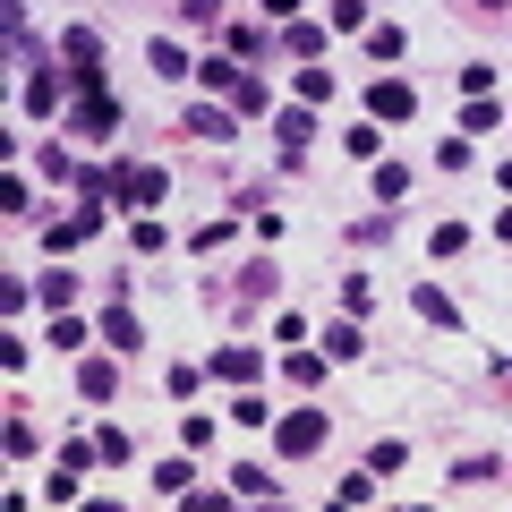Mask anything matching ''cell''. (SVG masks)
<instances>
[{"label": "cell", "instance_id": "d6986e66", "mask_svg": "<svg viewBox=\"0 0 512 512\" xmlns=\"http://www.w3.org/2000/svg\"><path fill=\"white\" fill-rule=\"evenodd\" d=\"M231 495H256V504H274V495H282L274 461H239V470H231Z\"/></svg>", "mask_w": 512, "mask_h": 512}, {"label": "cell", "instance_id": "603a6c76", "mask_svg": "<svg viewBox=\"0 0 512 512\" xmlns=\"http://www.w3.org/2000/svg\"><path fill=\"white\" fill-rule=\"evenodd\" d=\"M239 77H248V69H239L231 52H214V60H197V86H205V94H222V103H231V86H239Z\"/></svg>", "mask_w": 512, "mask_h": 512}, {"label": "cell", "instance_id": "7a4b0ae2", "mask_svg": "<svg viewBox=\"0 0 512 512\" xmlns=\"http://www.w3.org/2000/svg\"><path fill=\"white\" fill-rule=\"evenodd\" d=\"M111 128H120V94H111V86H94V94H77V103H69V137L103 146Z\"/></svg>", "mask_w": 512, "mask_h": 512}, {"label": "cell", "instance_id": "2e32d148", "mask_svg": "<svg viewBox=\"0 0 512 512\" xmlns=\"http://www.w3.org/2000/svg\"><path fill=\"white\" fill-rule=\"evenodd\" d=\"M282 291V265L274 256H248V265H239V308H256V299H274Z\"/></svg>", "mask_w": 512, "mask_h": 512}, {"label": "cell", "instance_id": "7bdbcfd3", "mask_svg": "<svg viewBox=\"0 0 512 512\" xmlns=\"http://www.w3.org/2000/svg\"><path fill=\"white\" fill-rule=\"evenodd\" d=\"M470 248V231H461V222H436V231H427V256H461Z\"/></svg>", "mask_w": 512, "mask_h": 512}, {"label": "cell", "instance_id": "f6af8a7d", "mask_svg": "<svg viewBox=\"0 0 512 512\" xmlns=\"http://www.w3.org/2000/svg\"><path fill=\"white\" fill-rule=\"evenodd\" d=\"M342 146L359 154V163H376V154H384V137H376V120H359V128H350V137H342Z\"/></svg>", "mask_w": 512, "mask_h": 512}, {"label": "cell", "instance_id": "f1b7e54d", "mask_svg": "<svg viewBox=\"0 0 512 512\" xmlns=\"http://www.w3.org/2000/svg\"><path fill=\"white\" fill-rule=\"evenodd\" d=\"M325 26L333 35H367L376 18H367V0H325Z\"/></svg>", "mask_w": 512, "mask_h": 512}, {"label": "cell", "instance_id": "f546056e", "mask_svg": "<svg viewBox=\"0 0 512 512\" xmlns=\"http://www.w3.org/2000/svg\"><path fill=\"white\" fill-rule=\"evenodd\" d=\"M128 248H137V256H163V248H171L163 214H137V222H128Z\"/></svg>", "mask_w": 512, "mask_h": 512}, {"label": "cell", "instance_id": "d4e9b609", "mask_svg": "<svg viewBox=\"0 0 512 512\" xmlns=\"http://www.w3.org/2000/svg\"><path fill=\"white\" fill-rule=\"evenodd\" d=\"M282 367H291V384H299V393H316L333 359H325V350H308V342H299V350H291V359H282Z\"/></svg>", "mask_w": 512, "mask_h": 512}, {"label": "cell", "instance_id": "60d3db41", "mask_svg": "<svg viewBox=\"0 0 512 512\" xmlns=\"http://www.w3.org/2000/svg\"><path fill=\"white\" fill-rule=\"evenodd\" d=\"M94 453H103V470H120V461H128V453H137V444H128V436H120V427H94Z\"/></svg>", "mask_w": 512, "mask_h": 512}, {"label": "cell", "instance_id": "ee69618b", "mask_svg": "<svg viewBox=\"0 0 512 512\" xmlns=\"http://www.w3.org/2000/svg\"><path fill=\"white\" fill-rule=\"evenodd\" d=\"M35 171H43V180H77V163H69V146H35Z\"/></svg>", "mask_w": 512, "mask_h": 512}, {"label": "cell", "instance_id": "e0dca14e", "mask_svg": "<svg viewBox=\"0 0 512 512\" xmlns=\"http://www.w3.org/2000/svg\"><path fill=\"white\" fill-rule=\"evenodd\" d=\"M103 350H120V359H128V350H146V325H137V316H128L120 299L103 308Z\"/></svg>", "mask_w": 512, "mask_h": 512}, {"label": "cell", "instance_id": "d6a6232c", "mask_svg": "<svg viewBox=\"0 0 512 512\" xmlns=\"http://www.w3.org/2000/svg\"><path fill=\"white\" fill-rule=\"evenodd\" d=\"M487 478H504V461H495V453H461L453 461V487H487Z\"/></svg>", "mask_w": 512, "mask_h": 512}, {"label": "cell", "instance_id": "cb8c5ba5", "mask_svg": "<svg viewBox=\"0 0 512 512\" xmlns=\"http://www.w3.org/2000/svg\"><path fill=\"white\" fill-rule=\"evenodd\" d=\"M0 205H9V222H35L43 205H35V188H26V171L9 163V180H0Z\"/></svg>", "mask_w": 512, "mask_h": 512}, {"label": "cell", "instance_id": "9c48e42d", "mask_svg": "<svg viewBox=\"0 0 512 512\" xmlns=\"http://www.w3.org/2000/svg\"><path fill=\"white\" fill-rule=\"evenodd\" d=\"M316 103H291V111H274V137H282V171H299L308 163V137H316V120H308Z\"/></svg>", "mask_w": 512, "mask_h": 512}, {"label": "cell", "instance_id": "7dc6e473", "mask_svg": "<svg viewBox=\"0 0 512 512\" xmlns=\"http://www.w3.org/2000/svg\"><path fill=\"white\" fill-rule=\"evenodd\" d=\"M77 478H86V470H60V478H43V504H77V495H86Z\"/></svg>", "mask_w": 512, "mask_h": 512}, {"label": "cell", "instance_id": "44dd1931", "mask_svg": "<svg viewBox=\"0 0 512 512\" xmlns=\"http://www.w3.org/2000/svg\"><path fill=\"white\" fill-rule=\"evenodd\" d=\"M487 128H504V103L495 94H461V137H487Z\"/></svg>", "mask_w": 512, "mask_h": 512}, {"label": "cell", "instance_id": "836d02e7", "mask_svg": "<svg viewBox=\"0 0 512 512\" xmlns=\"http://www.w3.org/2000/svg\"><path fill=\"white\" fill-rule=\"evenodd\" d=\"M43 342H52V350H69V359H77V350H86L94 333L77 325V308H60V316H52V333H43Z\"/></svg>", "mask_w": 512, "mask_h": 512}, {"label": "cell", "instance_id": "30bf717a", "mask_svg": "<svg viewBox=\"0 0 512 512\" xmlns=\"http://www.w3.org/2000/svg\"><path fill=\"white\" fill-rule=\"evenodd\" d=\"M60 86H77V77H69V69H52V60H43V69H26V86H18V103L35 111V120H52V111H60Z\"/></svg>", "mask_w": 512, "mask_h": 512}, {"label": "cell", "instance_id": "9a60e30c", "mask_svg": "<svg viewBox=\"0 0 512 512\" xmlns=\"http://www.w3.org/2000/svg\"><path fill=\"white\" fill-rule=\"evenodd\" d=\"M77 197H86V205H120V163H77Z\"/></svg>", "mask_w": 512, "mask_h": 512}, {"label": "cell", "instance_id": "7c38bea8", "mask_svg": "<svg viewBox=\"0 0 512 512\" xmlns=\"http://www.w3.org/2000/svg\"><path fill=\"white\" fill-rule=\"evenodd\" d=\"M222 52H231V60H274L282 52V35H274V26H222Z\"/></svg>", "mask_w": 512, "mask_h": 512}, {"label": "cell", "instance_id": "d590c367", "mask_svg": "<svg viewBox=\"0 0 512 512\" xmlns=\"http://www.w3.org/2000/svg\"><path fill=\"white\" fill-rule=\"evenodd\" d=\"M410 197V171L402 163H384V154H376V205H402Z\"/></svg>", "mask_w": 512, "mask_h": 512}, {"label": "cell", "instance_id": "8fae6325", "mask_svg": "<svg viewBox=\"0 0 512 512\" xmlns=\"http://www.w3.org/2000/svg\"><path fill=\"white\" fill-rule=\"evenodd\" d=\"M146 60H154V77H163V86H197V52H188V43L154 35V43H146Z\"/></svg>", "mask_w": 512, "mask_h": 512}, {"label": "cell", "instance_id": "ffe728a7", "mask_svg": "<svg viewBox=\"0 0 512 512\" xmlns=\"http://www.w3.org/2000/svg\"><path fill=\"white\" fill-rule=\"evenodd\" d=\"M410 308H419V325H444V333H461V308L436 291V282H419V291H410Z\"/></svg>", "mask_w": 512, "mask_h": 512}, {"label": "cell", "instance_id": "bcb514c9", "mask_svg": "<svg viewBox=\"0 0 512 512\" xmlns=\"http://www.w3.org/2000/svg\"><path fill=\"white\" fill-rule=\"evenodd\" d=\"M26 299H35V282H26V274L0 282V316H26Z\"/></svg>", "mask_w": 512, "mask_h": 512}, {"label": "cell", "instance_id": "484cf974", "mask_svg": "<svg viewBox=\"0 0 512 512\" xmlns=\"http://www.w3.org/2000/svg\"><path fill=\"white\" fill-rule=\"evenodd\" d=\"M291 94H299V103H333V69L299 60V69H291Z\"/></svg>", "mask_w": 512, "mask_h": 512}, {"label": "cell", "instance_id": "277c9868", "mask_svg": "<svg viewBox=\"0 0 512 512\" xmlns=\"http://www.w3.org/2000/svg\"><path fill=\"white\" fill-rule=\"evenodd\" d=\"M316 444H325V410H291V419H274V453L282 461H308Z\"/></svg>", "mask_w": 512, "mask_h": 512}, {"label": "cell", "instance_id": "f907efd6", "mask_svg": "<svg viewBox=\"0 0 512 512\" xmlns=\"http://www.w3.org/2000/svg\"><path fill=\"white\" fill-rule=\"evenodd\" d=\"M333 495H342V504H367V495H376V470H350V478H342Z\"/></svg>", "mask_w": 512, "mask_h": 512}, {"label": "cell", "instance_id": "9f6ffc18", "mask_svg": "<svg viewBox=\"0 0 512 512\" xmlns=\"http://www.w3.org/2000/svg\"><path fill=\"white\" fill-rule=\"evenodd\" d=\"M495 188H504V197H512V154H504V163H495Z\"/></svg>", "mask_w": 512, "mask_h": 512}, {"label": "cell", "instance_id": "816d5d0a", "mask_svg": "<svg viewBox=\"0 0 512 512\" xmlns=\"http://www.w3.org/2000/svg\"><path fill=\"white\" fill-rule=\"evenodd\" d=\"M461 94H495V60H470L461 69Z\"/></svg>", "mask_w": 512, "mask_h": 512}, {"label": "cell", "instance_id": "52a82bcc", "mask_svg": "<svg viewBox=\"0 0 512 512\" xmlns=\"http://www.w3.org/2000/svg\"><path fill=\"white\" fill-rule=\"evenodd\" d=\"M103 214H111V205H86V197H77V214L43 222V248H52V256H69L77 239H94V231H103Z\"/></svg>", "mask_w": 512, "mask_h": 512}, {"label": "cell", "instance_id": "4dcf8cb0", "mask_svg": "<svg viewBox=\"0 0 512 512\" xmlns=\"http://www.w3.org/2000/svg\"><path fill=\"white\" fill-rule=\"evenodd\" d=\"M0 444H9V461H35V453H43V436H35V419H26V410L0 427Z\"/></svg>", "mask_w": 512, "mask_h": 512}, {"label": "cell", "instance_id": "ab89813d", "mask_svg": "<svg viewBox=\"0 0 512 512\" xmlns=\"http://www.w3.org/2000/svg\"><path fill=\"white\" fill-rule=\"evenodd\" d=\"M231 419H239V427H265V419H274V402H265V393H248V384H239V402H231Z\"/></svg>", "mask_w": 512, "mask_h": 512}, {"label": "cell", "instance_id": "83f0119b", "mask_svg": "<svg viewBox=\"0 0 512 512\" xmlns=\"http://www.w3.org/2000/svg\"><path fill=\"white\" fill-rule=\"evenodd\" d=\"M231 111H239V120H265V111H274V94H265V77H239V86H231Z\"/></svg>", "mask_w": 512, "mask_h": 512}, {"label": "cell", "instance_id": "3957f363", "mask_svg": "<svg viewBox=\"0 0 512 512\" xmlns=\"http://www.w3.org/2000/svg\"><path fill=\"white\" fill-rule=\"evenodd\" d=\"M163 197H171V171H163V163H120V205H137V214H154Z\"/></svg>", "mask_w": 512, "mask_h": 512}, {"label": "cell", "instance_id": "f5cc1de1", "mask_svg": "<svg viewBox=\"0 0 512 512\" xmlns=\"http://www.w3.org/2000/svg\"><path fill=\"white\" fill-rule=\"evenodd\" d=\"M299 9H308V0H265V18H274V26H291Z\"/></svg>", "mask_w": 512, "mask_h": 512}, {"label": "cell", "instance_id": "5bb4252c", "mask_svg": "<svg viewBox=\"0 0 512 512\" xmlns=\"http://www.w3.org/2000/svg\"><path fill=\"white\" fill-rule=\"evenodd\" d=\"M205 376H222V384H256V376H265V359H256L248 342H222L214 359H205Z\"/></svg>", "mask_w": 512, "mask_h": 512}, {"label": "cell", "instance_id": "c3c4849f", "mask_svg": "<svg viewBox=\"0 0 512 512\" xmlns=\"http://www.w3.org/2000/svg\"><path fill=\"white\" fill-rule=\"evenodd\" d=\"M470 163H478L470 137H444V146H436V171H470Z\"/></svg>", "mask_w": 512, "mask_h": 512}, {"label": "cell", "instance_id": "8d00e7d4", "mask_svg": "<svg viewBox=\"0 0 512 512\" xmlns=\"http://www.w3.org/2000/svg\"><path fill=\"white\" fill-rule=\"evenodd\" d=\"M367 69H376V60H402V26H367Z\"/></svg>", "mask_w": 512, "mask_h": 512}, {"label": "cell", "instance_id": "e575fe53", "mask_svg": "<svg viewBox=\"0 0 512 512\" xmlns=\"http://www.w3.org/2000/svg\"><path fill=\"white\" fill-rule=\"evenodd\" d=\"M342 316H359V325L376 316V282L367 274H342Z\"/></svg>", "mask_w": 512, "mask_h": 512}, {"label": "cell", "instance_id": "8992f818", "mask_svg": "<svg viewBox=\"0 0 512 512\" xmlns=\"http://www.w3.org/2000/svg\"><path fill=\"white\" fill-rule=\"evenodd\" d=\"M77 393L103 410L111 393H120V350H77Z\"/></svg>", "mask_w": 512, "mask_h": 512}, {"label": "cell", "instance_id": "11a10c76", "mask_svg": "<svg viewBox=\"0 0 512 512\" xmlns=\"http://www.w3.org/2000/svg\"><path fill=\"white\" fill-rule=\"evenodd\" d=\"M504 9H512V0H470V18H504Z\"/></svg>", "mask_w": 512, "mask_h": 512}, {"label": "cell", "instance_id": "4316f807", "mask_svg": "<svg viewBox=\"0 0 512 512\" xmlns=\"http://www.w3.org/2000/svg\"><path fill=\"white\" fill-rule=\"evenodd\" d=\"M188 487H197L188 453H163V461H154V495H188Z\"/></svg>", "mask_w": 512, "mask_h": 512}, {"label": "cell", "instance_id": "4fadbf2b", "mask_svg": "<svg viewBox=\"0 0 512 512\" xmlns=\"http://www.w3.org/2000/svg\"><path fill=\"white\" fill-rule=\"evenodd\" d=\"M274 35H282V60H325V35H333V26H325V18H291V26H274Z\"/></svg>", "mask_w": 512, "mask_h": 512}, {"label": "cell", "instance_id": "ac0fdd59", "mask_svg": "<svg viewBox=\"0 0 512 512\" xmlns=\"http://www.w3.org/2000/svg\"><path fill=\"white\" fill-rule=\"evenodd\" d=\"M35 299H43V308L60 316V308H77V299H86V282H77L69 265H52V274H35Z\"/></svg>", "mask_w": 512, "mask_h": 512}, {"label": "cell", "instance_id": "ba28073f", "mask_svg": "<svg viewBox=\"0 0 512 512\" xmlns=\"http://www.w3.org/2000/svg\"><path fill=\"white\" fill-rule=\"evenodd\" d=\"M180 128H188V137H205V146H231V137H239V111L231 103H188Z\"/></svg>", "mask_w": 512, "mask_h": 512}, {"label": "cell", "instance_id": "b9f144b4", "mask_svg": "<svg viewBox=\"0 0 512 512\" xmlns=\"http://www.w3.org/2000/svg\"><path fill=\"white\" fill-rule=\"evenodd\" d=\"M60 470H103V453H94V436H69V444H60Z\"/></svg>", "mask_w": 512, "mask_h": 512}, {"label": "cell", "instance_id": "74e56055", "mask_svg": "<svg viewBox=\"0 0 512 512\" xmlns=\"http://www.w3.org/2000/svg\"><path fill=\"white\" fill-rule=\"evenodd\" d=\"M367 470H376V478H393V470H410V444H402V436H384L376 453H367Z\"/></svg>", "mask_w": 512, "mask_h": 512}, {"label": "cell", "instance_id": "1f68e13d", "mask_svg": "<svg viewBox=\"0 0 512 512\" xmlns=\"http://www.w3.org/2000/svg\"><path fill=\"white\" fill-rule=\"evenodd\" d=\"M231 231H239V214H214V222H197V231H188V248L214 256V248H231Z\"/></svg>", "mask_w": 512, "mask_h": 512}, {"label": "cell", "instance_id": "db71d44e", "mask_svg": "<svg viewBox=\"0 0 512 512\" xmlns=\"http://www.w3.org/2000/svg\"><path fill=\"white\" fill-rule=\"evenodd\" d=\"M495 239H504V248H512V197L495 205Z\"/></svg>", "mask_w": 512, "mask_h": 512}, {"label": "cell", "instance_id": "5b68a950", "mask_svg": "<svg viewBox=\"0 0 512 512\" xmlns=\"http://www.w3.org/2000/svg\"><path fill=\"white\" fill-rule=\"evenodd\" d=\"M410 111H419V94H410V77H367V120L402 128Z\"/></svg>", "mask_w": 512, "mask_h": 512}, {"label": "cell", "instance_id": "7402d4cb", "mask_svg": "<svg viewBox=\"0 0 512 512\" xmlns=\"http://www.w3.org/2000/svg\"><path fill=\"white\" fill-rule=\"evenodd\" d=\"M316 350H325V359H359V350H367L359 316H342V325H325V333H316Z\"/></svg>", "mask_w": 512, "mask_h": 512}, {"label": "cell", "instance_id": "f35d334b", "mask_svg": "<svg viewBox=\"0 0 512 512\" xmlns=\"http://www.w3.org/2000/svg\"><path fill=\"white\" fill-rule=\"evenodd\" d=\"M350 239H359V248H384V239H393V214H384V205H376V214H359V222H350Z\"/></svg>", "mask_w": 512, "mask_h": 512}, {"label": "cell", "instance_id": "681fc988", "mask_svg": "<svg viewBox=\"0 0 512 512\" xmlns=\"http://www.w3.org/2000/svg\"><path fill=\"white\" fill-rule=\"evenodd\" d=\"M197 376H205V367H180V359H171V376H163V393H171V402H188V393H197Z\"/></svg>", "mask_w": 512, "mask_h": 512}, {"label": "cell", "instance_id": "6da1fadb", "mask_svg": "<svg viewBox=\"0 0 512 512\" xmlns=\"http://www.w3.org/2000/svg\"><path fill=\"white\" fill-rule=\"evenodd\" d=\"M103 60H111V52H103V26H86V18H77V26H60V69H69L86 94L103 86Z\"/></svg>", "mask_w": 512, "mask_h": 512}]
</instances>
